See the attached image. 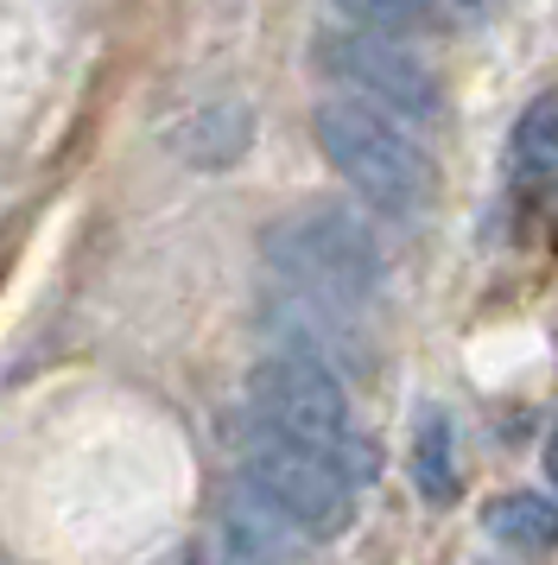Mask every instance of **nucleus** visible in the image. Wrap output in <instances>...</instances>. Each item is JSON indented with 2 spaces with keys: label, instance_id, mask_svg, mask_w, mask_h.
I'll return each mask as SVG.
<instances>
[{
  "label": "nucleus",
  "instance_id": "1",
  "mask_svg": "<svg viewBox=\"0 0 558 565\" xmlns=\"http://www.w3.org/2000/svg\"><path fill=\"white\" fill-rule=\"evenodd\" d=\"M311 128H318L324 159L343 172V184H350L368 210L406 223V216H419V210L438 198V166H431V153L419 147L412 121H400V115H387V108H375V103H362V96H330Z\"/></svg>",
  "mask_w": 558,
  "mask_h": 565
},
{
  "label": "nucleus",
  "instance_id": "2",
  "mask_svg": "<svg viewBox=\"0 0 558 565\" xmlns=\"http://www.w3.org/2000/svg\"><path fill=\"white\" fill-rule=\"evenodd\" d=\"M260 260L286 292H304V299L336 311H362L380 292V274H387L375 230L355 210H336V204H311L279 216L273 230L260 235Z\"/></svg>",
  "mask_w": 558,
  "mask_h": 565
},
{
  "label": "nucleus",
  "instance_id": "3",
  "mask_svg": "<svg viewBox=\"0 0 558 565\" xmlns=\"http://www.w3.org/2000/svg\"><path fill=\"white\" fill-rule=\"evenodd\" d=\"M235 458H242V483L279 509L304 540H336L355 521V470L343 458H330L304 438L279 433L267 419H248L235 438Z\"/></svg>",
  "mask_w": 558,
  "mask_h": 565
},
{
  "label": "nucleus",
  "instance_id": "4",
  "mask_svg": "<svg viewBox=\"0 0 558 565\" xmlns=\"http://www.w3.org/2000/svg\"><path fill=\"white\" fill-rule=\"evenodd\" d=\"M248 413L267 419V426H279V433L304 438V445H318V451H330V458H343L355 470V483L375 470V451L350 426V401H343L336 369L318 356H299V350L267 356L248 375Z\"/></svg>",
  "mask_w": 558,
  "mask_h": 565
},
{
  "label": "nucleus",
  "instance_id": "5",
  "mask_svg": "<svg viewBox=\"0 0 558 565\" xmlns=\"http://www.w3.org/2000/svg\"><path fill=\"white\" fill-rule=\"evenodd\" d=\"M311 57H318V71H324L330 83H343L350 96L387 108V115H400L412 128H431V121L444 115L438 77H431L406 45H394V32H375V26H355L350 20V26L318 32Z\"/></svg>",
  "mask_w": 558,
  "mask_h": 565
},
{
  "label": "nucleus",
  "instance_id": "6",
  "mask_svg": "<svg viewBox=\"0 0 558 565\" xmlns=\"http://www.w3.org/2000/svg\"><path fill=\"white\" fill-rule=\"evenodd\" d=\"M514 184L527 198H558V96L527 103L514 128Z\"/></svg>",
  "mask_w": 558,
  "mask_h": 565
},
{
  "label": "nucleus",
  "instance_id": "7",
  "mask_svg": "<svg viewBox=\"0 0 558 565\" xmlns=\"http://www.w3.org/2000/svg\"><path fill=\"white\" fill-rule=\"evenodd\" d=\"M489 534L514 553H552L558 546V509L546 495H502L489 502Z\"/></svg>",
  "mask_w": 558,
  "mask_h": 565
},
{
  "label": "nucleus",
  "instance_id": "8",
  "mask_svg": "<svg viewBox=\"0 0 558 565\" xmlns=\"http://www.w3.org/2000/svg\"><path fill=\"white\" fill-rule=\"evenodd\" d=\"M412 477H419V495H426V502H451L457 495V451H451V426H444V419H426V426H419Z\"/></svg>",
  "mask_w": 558,
  "mask_h": 565
},
{
  "label": "nucleus",
  "instance_id": "9",
  "mask_svg": "<svg viewBox=\"0 0 558 565\" xmlns=\"http://www.w3.org/2000/svg\"><path fill=\"white\" fill-rule=\"evenodd\" d=\"M336 7L355 26H375V32H406L431 20V0H336Z\"/></svg>",
  "mask_w": 558,
  "mask_h": 565
},
{
  "label": "nucleus",
  "instance_id": "10",
  "mask_svg": "<svg viewBox=\"0 0 558 565\" xmlns=\"http://www.w3.org/2000/svg\"><path fill=\"white\" fill-rule=\"evenodd\" d=\"M546 477H552V483H558V433L546 438Z\"/></svg>",
  "mask_w": 558,
  "mask_h": 565
}]
</instances>
